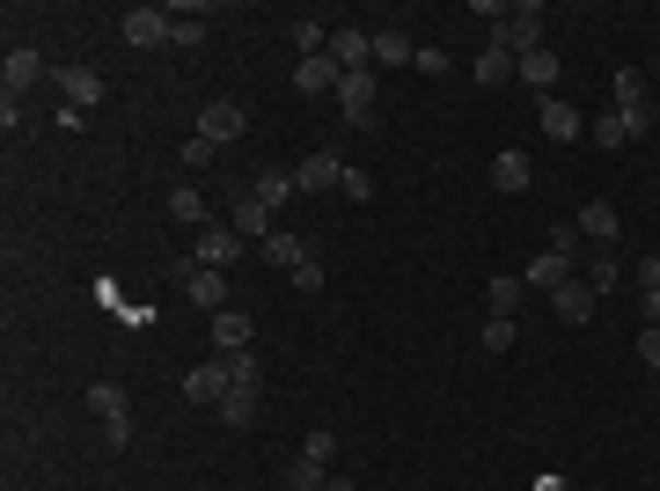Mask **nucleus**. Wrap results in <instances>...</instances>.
Segmentation results:
<instances>
[{"label": "nucleus", "instance_id": "f257e3e1", "mask_svg": "<svg viewBox=\"0 0 660 491\" xmlns=\"http://www.w3.org/2000/svg\"><path fill=\"white\" fill-rule=\"evenodd\" d=\"M572 265H580V227H551V249H543V257H529V271H521V279H529L536 294H558L565 279H572Z\"/></svg>", "mask_w": 660, "mask_h": 491}, {"label": "nucleus", "instance_id": "f03ea898", "mask_svg": "<svg viewBox=\"0 0 660 491\" xmlns=\"http://www.w3.org/2000/svg\"><path fill=\"white\" fill-rule=\"evenodd\" d=\"M89 411H96V425H103V441L111 447L132 441V404H125L118 382H96V389H89Z\"/></svg>", "mask_w": 660, "mask_h": 491}, {"label": "nucleus", "instance_id": "7ed1b4c3", "mask_svg": "<svg viewBox=\"0 0 660 491\" xmlns=\"http://www.w3.org/2000/svg\"><path fill=\"white\" fill-rule=\"evenodd\" d=\"M250 257V243L235 235V227H198V243H192V265H206V271H235Z\"/></svg>", "mask_w": 660, "mask_h": 491}, {"label": "nucleus", "instance_id": "20e7f679", "mask_svg": "<svg viewBox=\"0 0 660 491\" xmlns=\"http://www.w3.org/2000/svg\"><path fill=\"white\" fill-rule=\"evenodd\" d=\"M610 89H616V110H624V125H632V140H638V132H653V96H646V74H638V67H624Z\"/></svg>", "mask_w": 660, "mask_h": 491}, {"label": "nucleus", "instance_id": "39448f33", "mask_svg": "<svg viewBox=\"0 0 660 491\" xmlns=\"http://www.w3.org/2000/svg\"><path fill=\"white\" fill-rule=\"evenodd\" d=\"M243 132H250V110L235 96H220V103H206V110H198V140H213V148L243 140Z\"/></svg>", "mask_w": 660, "mask_h": 491}, {"label": "nucleus", "instance_id": "423d86ee", "mask_svg": "<svg viewBox=\"0 0 660 491\" xmlns=\"http://www.w3.org/2000/svg\"><path fill=\"white\" fill-rule=\"evenodd\" d=\"M491 37H499V45H507L513 59H521V51H543V8H536V0H521V8H513L507 23L491 30Z\"/></svg>", "mask_w": 660, "mask_h": 491}, {"label": "nucleus", "instance_id": "0eeeda50", "mask_svg": "<svg viewBox=\"0 0 660 491\" xmlns=\"http://www.w3.org/2000/svg\"><path fill=\"white\" fill-rule=\"evenodd\" d=\"M293 184H301V198H323V191H345V162L331 148H316L301 169H293Z\"/></svg>", "mask_w": 660, "mask_h": 491}, {"label": "nucleus", "instance_id": "6e6552de", "mask_svg": "<svg viewBox=\"0 0 660 491\" xmlns=\"http://www.w3.org/2000/svg\"><path fill=\"white\" fill-rule=\"evenodd\" d=\"M170 23H176L170 8H132V15L118 23V37H125L132 51H147V45H170Z\"/></svg>", "mask_w": 660, "mask_h": 491}, {"label": "nucleus", "instance_id": "1a4fd4ad", "mask_svg": "<svg viewBox=\"0 0 660 491\" xmlns=\"http://www.w3.org/2000/svg\"><path fill=\"white\" fill-rule=\"evenodd\" d=\"M551 308H558V323H572V330H580V323H594V308H602V294H594L587 279H565L558 294H551Z\"/></svg>", "mask_w": 660, "mask_h": 491}, {"label": "nucleus", "instance_id": "9d476101", "mask_svg": "<svg viewBox=\"0 0 660 491\" xmlns=\"http://www.w3.org/2000/svg\"><path fill=\"white\" fill-rule=\"evenodd\" d=\"M176 287H184V294H192V308H220V301H228V271L184 265V271H176Z\"/></svg>", "mask_w": 660, "mask_h": 491}, {"label": "nucleus", "instance_id": "9b49d317", "mask_svg": "<svg viewBox=\"0 0 660 491\" xmlns=\"http://www.w3.org/2000/svg\"><path fill=\"white\" fill-rule=\"evenodd\" d=\"M338 110H345V125H367V118H374V67L338 81Z\"/></svg>", "mask_w": 660, "mask_h": 491}, {"label": "nucleus", "instance_id": "f8f14e48", "mask_svg": "<svg viewBox=\"0 0 660 491\" xmlns=\"http://www.w3.org/2000/svg\"><path fill=\"white\" fill-rule=\"evenodd\" d=\"M536 118H543V140H580V132H587V118H580V110H572L565 96H543V103H536Z\"/></svg>", "mask_w": 660, "mask_h": 491}, {"label": "nucleus", "instance_id": "ddd939ff", "mask_svg": "<svg viewBox=\"0 0 660 491\" xmlns=\"http://www.w3.org/2000/svg\"><path fill=\"white\" fill-rule=\"evenodd\" d=\"M228 227H235L243 243H265V235H271V206L257 191H243V198H235V213H228Z\"/></svg>", "mask_w": 660, "mask_h": 491}, {"label": "nucleus", "instance_id": "4468645a", "mask_svg": "<svg viewBox=\"0 0 660 491\" xmlns=\"http://www.w3.org/2000/svg\"><path fill=\"white\" fill-rule=\"evenodd\" d=\"M59 89H67V110H96L103 103V74L96 67H67V74H51Z\"/></svg>", "mask_w": 660, "mask_h": 491}, {"label": "nucleus", "instance_id": "2eb2a0df", "mask_svg": "<svg viewBox=\"0 0 660 491\" xmlns=\"http://www.w3.org/2000/svg\"><path fill=\"white\" fill-rule=\"evenodd\" d=\"M0 81H8V96H23L30 81H45V51L15 45V51H8V67H0Z\"/></svg>", "mask_w": 660, "mask_h": 491}, {"label": "nucleus", "instance_id": "dca6fc26", "mask_svg": "<svg viewBox=\"0 0 660 491\" xmlns=\"http://www.w3.org/2000/svg\"><path fill=\"white\" fill-rule=\"evenodd\" d=\"M338 81H345V67L331 59V51H323V59H301V67H293V89H301V96H323V89H338Z\"/></svg>", "mask_w": 660, "mask_h": 491}, {"label": "nucleus", "instance_id": "f3484780", "mask_svg": "<svg viewBox=\"0 0 660 491\" xmlns=\"http://www.w3.org/2000/svg\"><path fill=\"white\" fill-rule=\"evenodd\" d=\"M228 389H235V382H228V367H220V360H206V367L184 374V396H192V404H220Z\"/></svg>", "mask_w": 660, "mask_h": 491}, {"label": "nucleus", "instance_id": "a211bd4d", "mask_svg": "<svg viewBox=\"0 0 660 491\" xmlns=\"http://www.w3.org/2000/svg\"><path fill=\"white\" fill-rule=\"evenodd\" d=\"M572 227H580L587 243H602V249H610V243H616V206H610V198H587Z\"/></svg>", "mask_w": 660, "mask_h": 491}, {"label": "nucleus", "instance_id": "6ab92c4d", "mask_svg": "<svg viewBox=\"0 0 660 491\" xmlns=\"http://www.w3.org/2000/svg\"><path fill=\"white\" fill-rule=\"evenodd\" d=\"M513 81H529V89H551V81H558V51L543 45V51H521V59H513Z\"/></svg>", "mask_w": 660, "mask_h": 491}, {"label": "nucleus", "instance_id": "aec40b11", "mask_svg": "<svg viewBox=\"0 0 660 491\" xmlns=\"http://www.w3.org/2000/svg\"><path fill=\"white\" fill-rule=\"evenodd\" d=\"M529 176H536V169H529V154H521V148H507V154H499V162H491V191H529Z\"/></svg>", "mask_w": 660, "mask_h": 491}, {"label": "nucleus", "instance_id": "412c9836", "mask_svg": "<svg viewBox=\"0 0 660 491\" xmlns=\"http://www.w3.org/2000/svg\"><path fill=\"white\" fill-rule=\"evenodd\" d=\"M477 81H485V89H507L513 81V51L499 45V37H485V51H477Z\"/></svg>", "mask_w": 660, "mask_h": 491}, {"label": "nucleus", "instance_id": "4be33fe9", "mask_svg": "<svg viewBox=\"0 0 660 491\" xmlns=\"http://www.w3.org/2000/svg\"><path fill=\"white\" fill-rule=\"evenodd\" d=\"M418 45L404 37V30H374V67H412Z\"/></svg>", "mask_w": 660, "mask_h": 491}, {"label": "nucleus", "instance_id": "5701e85b", "mask_svg": "<svg viewBox=\"0 0 660 491\" xmlns=\"http://www.w3.org/2000/svg\"><path fill=\"white\" fill-rule=\"evenodd\" d=\"M521 294H529V279H507V271H499V279H485V308H491V316H513V308H521Z\"/></svg>", "mask_w": 660, "mask_h": 491}, {"label": "nucleus", "instance_id": "b1692460", "mask_svg": "<svg viewBox=\"0 0 660 491\" xmlns=\"http://www.w3.org/2000/svg\"><path fill=\"white\" fill-rule=\"evenodd\" d=\"M213 411H220V418H228V425H250V418H257V382H235V389L220 396Z\"/></svg>", "mask_w": 660, "mask_h": 491}, {"label": "nucleus", "instance_id": "393cba45", "mask_svg": "<svg viewBox=\"0 0 660 491\" xmlns=\"http://www.w3.org/2000/svg\"><path fill=\"white\" fill-rule=\"evenodd\" d=\"M257 249H265V265H279V271H293V265H301V257H309V249L293 243L287 227H271V235H265V243H257Z\"/></svg>", "mask_w": 660, "mask_h": 491}, {"label": "nucleus", "instance_id": "a878e982", "mask_svg": "<svg viewBox=\"0 0 660 491\" xmlns=\"http://www.w3.org/2000/svg\"><path fill=\"white\" fill-rule=\"evenodd\" d=\"M170 221H184V227H206V191H198V184L170 191Z\"/></svg>", "mask_w": 660, "mask_h": 491}, {"label": "nucleus", "instance_id": "bb28decb", "mask_svg": "<svg viewBox=\"0 0 660 491\" xmlns=\"http://www.w3.org/2000/svg\"><path fill=\"white\" fill-rule=\"evenodd\" d=\"M257 198H265L271 213H279L287 198H301V184H293V169H265V176H257Z\"/></svg>", "mask_w": 660, "mask_h": 491}, {"label": "nucleus", "instance_id": "cd10ccee", "mask_svg": "<svg viewBox=\"0 0 660 491\" xmlns=\"http://www.w3.org/2000/svg\"><path fill=\"white\" fill-rule=\"evenodd\" d=\"M213 344L220 352H250V316H213Z\"/></svg>", "mask_w": 660, "mask_h": 491}, {"label": "nucleus", "instance_id": "c85d7f7f", "mask_svg": "<svg viewBox=\"0 0 660 491\" xmlns=\"http://www.w3.org/2000/svg\"><path fill=\"white\" fill-rule=\"evenodd\" d=\"M594 140H602V148H632V125H624V110H602V118H594Z\"/></svg>", "mask_w": 660, "mask_h": 491}, {"label": "nucleus", "instance_id": "c756f323", "mask_svg": "<svg viewBox=\"0 0 660 491\" xmlns=\"http://www.w3.org/2000/svg\"><path fill=\"white\" fill-rule=\"evenodd\" d=\"M587 287H594V294H610L616 279H624V265H616V257H587V271H580Z\"/></svg>", "mask_w": 660, "mask_h": 491}, {"label": "nucleus", "instance_id": "7c9ffc66", "mask_svg": "<svg viewBox=\"0 0 660 491\" xmlns=\"http://www.w3.org/2000/svg\"><path fill=\"white\" fill-rule=\"evenodd\" d=\"M323 484H331V469L309 463V455H301V463H293V477H287V491H323Z\"/></svg>", "mask_w": 660, "mask_h": 491}, {"label": "nucleus", "instance_id": "2f4dec72", "mask_svg": "<svg viewBox=\"0 0 660 491\" xmlns=\"http://www.w3.org/2000/svg\"><path fill=\"white\" fill-rule=\"evenodd\" d=\"M287 279H293V287H301V294H323V265H316V257H301V265H293Z\"/></svg>", "mask_w": 660, "mask_h": 491}, {"label": "nucleus", "instance_id": "473e14b6", "mask_svg": "<svg viewBox=\"0 0 660 491\" xmlns=\"http://www.w3.org/2000/svg\"><path fill=\"white\" fill-rule=\"evenodd\" d=\"M513 344V316H485V352H507Z\"/></svg>", "mask_w": 660, "mask_h": 491}, {"label": "nucleus", "instance_id": "72a5a7b5", "mask_svg": "<svg viewBox=\"0 0 660 491\" xmlns=\"http://www.w3.org/2000/svg\"><path fill=\"white\" fill-rule=\"evenodd\" d=\"M632 287H638V294H660V257H638V265H632Z\"/></svg>", "mask_w": 660, "mask_h": 491}, {"label": "nucleus", "instance_id": "f704fd0d", "mask_svg": "<svg viewBox=\"0 0 660 491\" xmlns=\"http://www.w3.org/2000/svg\"><path fill=\"white\" fill-rule=\"evenodd\" d=\"M301 455H309V463H323V469H331V455H338V433H309V447H301Z\"/></svg>", "mask_w": 660, "mask_h": 491}, {"label": "nucleus", "instance_id": "c9c22d12", "mask_svg": "<svg viewBox=\"0 0 660 491\" xmlns=\"http://www.w3.org/2000/svg\"><path fill=\"white\" fill-rule=\"evenodd\" d=\"M213 140H198V132H192V140H184V169H206V162H213Z\"/></svg>", "mask_w": 660, "mask_h": 491}, {"label": "nucleus", "instance_id": "e433bc0d", "mask_svg": "<svg viewBox=\"0 0 660 491\" xmlns=\"http://www.w3.org/2000/svg\"><path fill=\"white\" fill-rule=\"evenodd\" d=\"M198 37H206V23H198V15H176V23H170V45H198Z\"/></svg>", "mask_w": 660, "mask_h": 491}, {"label": "nucleus", "instance_id": "4c0bfd02", "mask_svg": "<svg viewBox=\"0 0 660 491\" xmlns=\"http://www.w3.org/2000/svg\"><path fill=\"white\" fill-rule=\"evenodd\" d=\"M412 67H418V74H448V51H440V45H418Z\"/></svg>", "mask_w": 660, "mask_h": 491}, {"label": "nucleus", "instance_id": "58836bf2", "mask_svg": "<svg viewBox=\"0 0 660 491\" xmlns=\"http://www.w3.org/2000/svg\"><path fill=\"white\" fill-rule=\"evenodd\" d=\"M638 360H646V367L660 374V330H638Z\"/></svg>", "mask_w": 660, "mask_h": 491}, {"label": "nucleus", "instance_id": "ea45409f", "mask_svg": "<svg viewBox=\"0 0 660 491\" xmlns=\"http://www.w3.org/2000/svg\"><path fill=\"white\" fill-rule=\"evenodd\" d=\"M638 316H646V330H660V294H638Z\"/></svg>", "mask_w": 660, "mask_h": 491}, {"label": "nucleus", "instance_id": "a19ab883", "mask_svg": "<svg viewBox=\"0 0 660 491\" xmlns=\"http://www.w3.org/2000/svg\"><path fill=\"white\" fill-rule=\"evenodd\" d=\"M323 491H360V484H352V477H331V484H323Z\"/></svg>", "mask_w": 660, "mask_h": 491}]
</instances>
